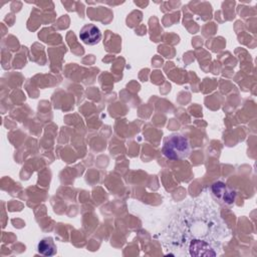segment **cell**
I'll list each match as a JSON object with an SVG mask.
<instances>
[{
	"label": "cell",
	"mask_w": 257,
	"mask_h": 257,
	"mask_svg": "<svg viewBox=\"0 0 257 257\" xmlns=\"http://www.w3.org/2000/svg\"><path fill=\"white\" fill-rule=\"evenodd\" d=\"M162 152L167 159L184 160L191 155L192 147L187 137L181 134H172L165 139Z\"/></svg>",
	"instance_id": "obj_1"
},
{
	"label": "cell",
	"mask_w": 257,
	"mask_h": 257,
	"mask_svg": "<svg viewBox=\"0 0 257 257\" xmlns=\"http://www.w3.org/2000/svg\"><path fill=\"white\" fill-rule=\"evenodd\" d=\"M212 195L220 204L230 205L235 200V192L231 191L224 183L218 182L212 186Z\"/></svg>",
	"instance_id": "obj_2"
},
{
	"label": "cell",
	"mask_w": 257,
	"mask_h": 257,
	"mask_svg": "<svg viewBox=\"0 0 257 257\" xmlns=\"http://www.w3.org/2000/svg\"><path fill=\"white\" fill-rule=\"evenodd\" d=\"M79 38L87 45H95L101 39V31L94 24H85L79 31Z\"/></svg>",
	"instance_id": "obj_3"
},
{
	"label": "cell",
	"mask_w": 257,
	"mask_h": 257,
	"mask_svg": "<svg viewBox=\"0 0 257 257\" xmlns=\"http://www.w3.org/2000/svg\"><path fill=\"white\" fill-rule=\"evenodd\" d=\"M196 250H198L199 252H197L195 256H208V255L214 256V255H216V253L213 251L211 246L202 240H193V242L191 243L190 253H193Z\"/></svg>",
	"instance_id": "obj_4"
},
{
	"label": "cell",
	"mask_w": 257,
	"mask_h": 257,
	"mask_svg": "<svg viewBox=\"0 0 257 257\" xmlns=\"http://www.w3.org/2000/svg\"><path fill=\"white\" fill-rule=\"evenodd\" d=\"M38 252L44 256H53L56 254L57 249L54 241L51 237H45L41 239L37 245Z\"/></svg>",
	"instance_id": "obj_5"
}]
</instances>
